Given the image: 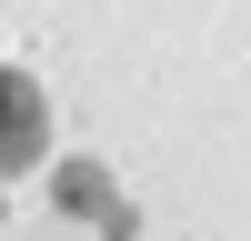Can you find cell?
Masks as SVG:
<instances>
[{
  "mask_svg": "<svg viewBox=\"0 0 251 241\" xmlns=\"http://www.w3.org/2000/svg\"><path fill=\"white\" fill-rule=\"evenodd\" d=\"M40 151H50V111H40V91L10 71V60H0V181L30 171Z\"/></svg>",
  "mask_w": 251,
  "mask_h": 241,
  "instance_id": "cell-1",
  "label": "cell"
}]
</instances>
